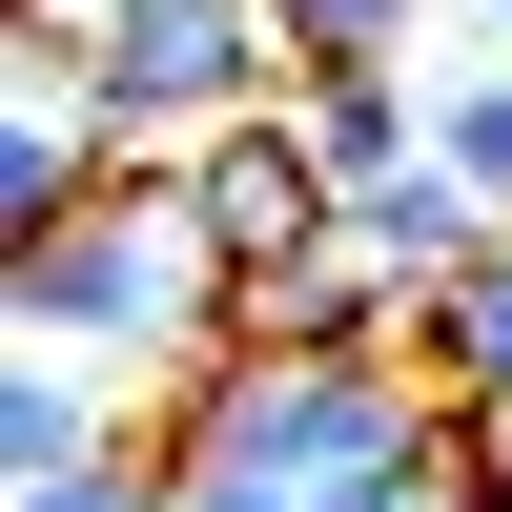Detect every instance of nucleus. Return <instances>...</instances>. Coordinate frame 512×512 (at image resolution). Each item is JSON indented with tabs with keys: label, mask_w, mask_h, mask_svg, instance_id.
I'll use <instances>...</instances> for the list:
<instances>
[{
	"label": "nucleus",
	"mask_w": 512,
	"mask_h": 512,
	"mask_svg": "<svg viewBox=\"0 0 512 512\" xmlns=\"http://www.w3.org/2000/svg\"><path fill=\"white\" fill-rule=\"evenodd\" d=\"M82 82H103L123 164H185V144H226V123H267L308 62H287L267 0H82Z\"/></svg>",
	"instance_id": "nucleus-3"
},
{
	"label": "nucleus",
	"mask_w": 512,
	"mask_h": 512,
	"mask_svg": "<svg viewBox=\"0 0 512 512\" xmlns=\"http://www.w3.org/2000/svg\"><path fill=\"white\" fill-rule=\"evenodd\" d=\"M431 164L512 226V62H451V82H431Z\"/></svg>",
	"instance_id": "nucleus-10"
},
{
	"label": "nucleus",
	"mask_w": 512,
	"mask_h": 512,
	"mask_svg": "<svg viewBox=\"0 0 512 512\" xmlns=\"http://www.w3.org/2000/svg\"><path fill=\"white\" fill-rule=\"evenodd\" d=\"M349 246H369L390 287H451V267H472V246H512V226H492L472 185H451V164H390V185L349 205Z\"/></svg>",
	"instance_id": "nucleus-9"
},
{
	"label": "nucleus",
	"mask_w": 512,
	"mask_h": 512,
	"mask_svg": "<svg viewBox=\"0 0 512 512\" xmlns=\"http://www.w3.org/2000/svg\"><path fill=\"white\" fill-rule=\"evenodd\" d=\"M369 512H472V451H451V472H410V492H369Z\"/></svg>",
	"instance_id": "nucleus-12"
},
{
	"label": "nucleus",
	"mask_w": 512,
	"mask_h": 512,
	"mask_svg": "<svg viewBox=\"0 0 512 512\" xmlns=\"http://www.w3.org/2000/svg\"><path fill=\"white\" fill-rule=\"evenodd\" d=\"M410 369L451 390V431H512V246H472L451 287H410Z\"/></svg>",
	"instance_id": "nucleus-6"
},
{
	"label": "nucleus",
	"mask_w": 512,
	"mask_h": 512,
	"mask_svg": "<svg viewBox=\"0 0 512 512\" xmlns=\"http://www.w3.org/2000/svg\"><path fill=\"white\" fill-rule=\"evenodd\" d=\"M164 512H185V492H164Z\"/></svg>",
	"instance_id": "nucleus-14"
},
{
	"label": "nucleus",
	"mask_w": 512,
	"mask_h": 512,
	"mask_svg": "<svg viewBox=\"0 0 512 512\" xmlns=\"http://www.w3.org/2000/svg\"><path fill=\"white\" fill-rule=\"evenodd\" d=\"M123 431H144V410H123V390H103L82 349H21V369H0V472H21V492H62V472H103Z\"/></svg>",
	"instance_id": "nucleus-7"
},
{
	"label": "nucleus",
	"mask_w": 512,
	"mask_h": 512,
	"mask_svg": "<svg viewBox=\"0 0 512 512\" xmlns=\"http://www.w3.org/2000/svg\"><path fill=\"white\" fill-rule=\"evenodd\" d=\"M451 390L410 349H226L164 390V492L185 512H369L410 472H451Z\"/></svg>",
	"instance_id": "nucleus-1"
},
{
	"label": "nucleus",
	"mask_w": 512,
	"mask_h": 512,
	"mask_svg": "<svg viewBox=\"0 0 512 512\" xmlns=\"http://www.w3.org/2000/svg\"><path fill=\"white\" fill-rule=\"evenodd\" d=\"M226 349H410V287L369 267L349 226H328L308 267H267V287H226Z\"/></svg>",
	"instance_id": "nucleus-5"
},
{
	"label": "nucleus",
	"mask_w": 512,
	"mask_h": 512,
	"mask_svg": "<svg viewBox=\"0 0 512 512\" xmlns=\"http://www.w3.org/2000/svg\"><path fill=\"white\" fill-rule=\"evenodd\" d=\"M267 21H287V62H410V41H431V0H267Z\"/></svg>",
	"instance_id": "nucleus-11"
},
{
	"label": "nucleus",
	"mask_w": 512,
	"mask_h": 512,
	"mask_svg": "<svg viewBox=\"0 0 512 512\" xmlns=\"http://www.w3.org/2000/svg\"><path fill=\"white\" fill-rule=\"evenodd\" d=\"M21 349H82L103 390H185V369H226V246L185 226V185L164 164H123L82 226L21 246Z\"/></svg>",
	"instance_id": "nucleus-2"
},
{
	"label": "nucleus",
	"mask_w": 512,
	"mask_h": 512,
	"mask_svg": "<svg viewBox=\"0 0 512 512\" xmlns=\"http://www.w3.org/2000/svg\"><path fill=\"white\" fill-rule=\"evenodd\" d=\"M164 185H185V226L226 246V287H267V267H308V246L349 226V185L308 164V123H287V103H267V123H226V144H185Z\"/></svg>",
	"instance_id": "nucleus-4"
},
{
	"label": "nucleus",
	"mask_w": 512,
	"mask_h": 512,
	"mask_svg": "<svg viewBox=\"0 0 512 512\" xmlns=\"http://www.w3.org/2000/svg\"><path fill=\"white\" fill-rule=\"evenodd\" d=\"M287 123H308V164H328V185H390V164H431V82H410V62H328V82H287Z\"/></svg>",
	"instance_id": "nucleus-8"
},
{
	"label": "nucleus",
	"mask_w": 512,
	"mask_h": 512,
	"mask_svg": "<svg viewBox=\"0 0 512 512\" xmlns=\"http://www.w3.org/2000/svg\"><path fill=\"white\" fill-rule=\"evenodd\" d=\"M492 62H512V0H492Z\"/></svg>",
	"instance_id": "nucleus-13"
}]
</instances>
